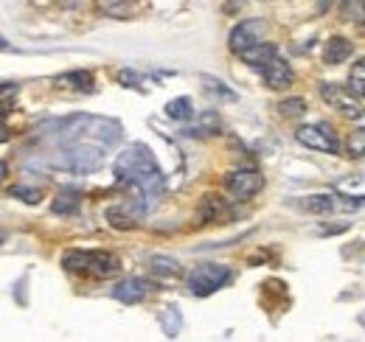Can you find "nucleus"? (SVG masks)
I'll list each match as a JSON object with an SVG mask.
<instances>
[{
  "label": "nucleus",
  "mask_w": 365,
  "mask_h": 342,
  "mask_svg": "<svg viewBox=\"0 0 365 342\" xmlns=\"http://www.w3.org/2000/svg\"><path fill=\"white\" fill-rule=\"evenodd\" d=\"M6 113H9V110H6V107H0V143H3V140H9V124H6V118H3Z\"/></svg>",
  "instance_id": "cd10ccee"
},
{
  "label": "nucleus",
  "mask_w": 365,
  "mask_h": 342,
  "mask_svg": "<svg viewBox=\"0 0 365 342\" xmlns=\"http://www.w3.org/2000/svg\"><path fill=\"white\" fill-rule=\"evenodd\" d=\"M104 152L101 146L96 143H68V146H59L53 152V166L65 171H73V174H91L104 163Z\"/></svg>",
  "instance_id": "20e7f679"
},
{
  "label": "nucleus",
  "mask_w": 365,
  "mask_h": 342,
  "mask_svg": "<svg viewBox=\"0 0 365 342\" xmlns=\"http://www.w3.org/2000/svg\"><path fill=\"white\" fill-rule=\"evenodd\" d=\"M264 71V82L270 90H284V87H289L295 82V73H292V68H289V62L287 59H281L278 53H275L273 59L262 68Z\"/></svg>",
  "instance_id": "1a4fd4ad"
},
{
  "label": "nucleus",
  "mask_w": 365,
  "mask_h": 342,
  "mask_svg": "<svg viewBox=\"0 0 365 342\" xmlns=\"http://www.w3.org/2000/svg\"><path fill=\"white\" fill-rule=\"evenodd\" d=\"M217 129H220V118H217L214 113H205V115H202V121H200L197 127L185 129V135H188V138H194V135H197V138H202V135H214Z\"/></svg>",
  "instance_id": "aec40b11"
},
{
  "label": "nucleus",
  "mask_w": 365,
  "mask_h": 342,
  "mask_svg": "<svg viewBox=\"0 0 365 342\" xmlns=\"http://www.w3.org/2000/svg\"><path fill=\"white\" fill-rule=\"evenodd\" d=\"M233 272L225 264H200L191 275H188V292L194 298H208L217 289H222L225 284H230Z\"/></svg>",
  "instance_id": "39448f33"
},
{
  "label": "nucleus",
  "mask_w": 365,
  "mask_h": 342,
  "mask_svg": "<svg viewBox=\"0 0 365 342\" xmlns=\"http://www.w3.org/2000/svg\"><path fill=\"white\" fill-rule=\"evenodd\" d=\"M225 185H228V191L236 200L245 202V200H253L264 188V177L253 169H239V171H230L228 177H225Z\"/></svg>",
  "instance_id": "0eeeda50"
},
{
  "label": "nucleus",
  "mask_w": 365,
  "mask_h": 342,
  "mask_svg": "<svg viewBox=\"0 0 365 342\" xmlns=\"http://www.w3.org/2000/svg\"><path fill=\"white\" fill-rule=\"evenodd\" d=\"M202 85H205V90H208L211 95H220V98H236V93L228 90L225 82H220V79H214V76H202Z\"/></svg>",
  "instance_id": "b1692460"
},
{
  "label": "nucleus",
  "mask_w": 365,
  "mask_h": 342,
  "mask_svg": "<svg viewBox=\"0 0 365 342\" xmlns=\"http://www.w3.org/2000/svg\"><path fill=\"white\" fill-rule=\"evenodd\" d=\"M349 85L354 90V95H365V62H357L354 68H351V79H349Z\"/></svg>",
  "instance_id": "393cba45"
},
{
  "label": "nucleus",
  "mask_w": 365,
  "mask_h": 342,
  "mask_svg": "<svg viewBox=\"0 0 365 342\" xmlns=\"http://www.w3.org/2000/svg\"><path fill=\"white\" fill-rule=\"evenodd\" d=\"M222 214H225V200H222V197H205V202H202V216H205V222H217Z\"/></svg>",
  "instance_id": "5701e85b"
},
{
  "label": "nucleus",
  "mask_w": 365,
  "mask_h": 342,
  "mask_svg": "<svg viewBox=\"0 0 365 342\" xmlns=\"http://www.w3.org/2000/svg\"><path fill=\"white\" fill-rule=\"evenodd\" d=\"M262 31H264L262 20H245V23H239L228 37L230 51L239 53V51H245V48H250V45L262 43Z\"/></svg>",
  "instance_id": "6e6552de"
},
{
  "label": "nucleus",
  "mask_w": 365,
  "mask_h": 342,
  "mask_svg": "<svg viewBox=\"0 0 365 342\" xmlns=\"http://www.w3.org/2000/svg\"><path fill=\"white\" fill-rule=\"evenodd\" d=\"M62 266L68 272H82L93 278H113L121 269V261L107 250H68L62 256Z\"/></svg>",
  "instance_id": "7ed1b4c3"
},
{
  "label": "nucleus",
  "mask_w": 365,
  "mask_h": 342,
  "mask_svg": "<svg viewBox=\"0 0 365 342\" xmlns=\"http://www.w3.org/2000/svg\"><path fill=\"white\" fill-rule=\"evenodd\" d=\"M351 51H354L351 40H346V37H331V40L326 43V51H323L326 65H340V62H346V59L351 56Z\"/></svg>",
  "instance_id": "4468645a"
},
{
  "label": "nucleus",
  "mask_w": 365,
  "mask_h": 342,
  "mask_svg": "<svg viewBox=\"0 0 365 342\" xmlns=\"http://www.w3.org/2000/svg\"><path fill=\"white\" fill-rule=\"evenodd\" d=\"M304 110H307V101H304L301 95H295V98H284V101L278 104V113H281L284 118H298V115H304Z\"/></svg>",
  "instance_id": "4be33fe9"
},
{
  "label": "nucleus",
  "mask_w": 365,
  "mask_h": 342,
  "mask_svg": "<svg viewBox=\"0 0 365 342\" xmlns=\"http://www.w3.org/2000/svg\"><path fill=\"white\" fill-rule=\"evenodd\" d=\"M53 82L62 90H76V93H93V87H96V79H93L91 71H68V73L56 76Z\"/></svg>",
  "instance_id": "f8f14e48"
},
{
  "label": "nucleus",
  "mask_w": 365,
  "mask_h": 342,
  "mask_svg": "<svg viewBox=\"0 0 365 342\" xmlns=\"http://www.w3.org/2000/svg\"><path fill=\"white\" fill-rule=\"evenodd\" d=\"M6 171H9V169H6V163H3V160H0V182H3V180H6Z\"/></svg>",
  "instance_id": "c756f323"
},
{
  "label": "nucleus",
  "mask_w": 365,
  "mask_h": 342,
  "mask_svg": "<svg viewBox=\"0 0 365 342\" xmlns=\"http://www.w3.org/2000/svg\"><path fill=\"white\" fill-rule=\"evenodd\" d=\"M149 269H152L155 275H163V278H178L182 272L180 264L169 256H152L149 258Z\"/></svg>",
  "instance_id": "dca6fc26"
},
{
  "label": "nucleus",
  "mask_w": 365,
  "mask_h": 342,
  "mask_svg": "<svg viewBox=\"0 0 365 342\" xmlns=\"http://www.w3.org/2000/svg\"><path fill=\"white\" fill-rule=\"evenodd\" d=\"M363 129H357V132H354V146H351V152H354V155H351V157H363Z\"/></svg>",
  "instance_id": "bb28decb"
},
{
  "label": "nucleus",
  "mask_w": 365,
  "mask_h": 342,
  "mask_svg": "<svg viewBox=\"0 0 365 342\" xmlns=\"http://www.w3.org/2000/svg\"><path fill=\"white\" fill-rule=\"evenodd\" d=\"M275 53H278V48L273 43H256L250 45V48H245V51H239V59L247 62V65H253V68H264Z\"/></svg>",
  "instance_id": "ddd939ff"
},
{
  "label": "nucleus",
  "mask_w": 365,
  "mask_h": 342,
  "mask_svg": "<svg viewBox=\"0 0 365 342\" xmlns=\"http://www.w3.org/2000/svg\"><path fill=\"white\" fill-rule=\"evenodd\" d=\"M115 180L118 185H130L138 191V200H140V208L149 211L155 205V200L163 194V171L158 166L155 155L149 146L143 143H130L118 157H115Z\"/></svg>",
  "instance_id": "f257e3e1"
},
{
  "label": "nucleus",
  "mask_w": 365,
  "mask_h": 342,
  "mask_svg": "<svg viewBox=\"0 0 365 342\" xmlns=\"http://www.w3.org/2000/svg\"><path fill=\"white\" fill-rule=\"evenodd\" d=\"M340 17L346 20V23H363L365 11H363V0H343L340 3Z\"/></svg>",
  "instance_id": "412c9836"
},
{
  "label": "nucleus",
  "mask_w": 365,
  "mask_h": 342,
  "mask_svg": "<svg viewBox=\"0 0 365 342\" xmlns=\"http://www.w3.org/2000/svg\"><path fill=\"white\" fill-rule=\"evenodd\" d=\"M107 219H110V224L115 227V230H133L138 227V214H127V208H110L107 211Z\"/></svg>",
  "instance_id": "a211bd4d"
},
{
  "label": "nucleus",
  "mask_w": 365,
  "mask_h": 342,
  "mask_svg": "<svg viewBox=\"0 0 365 342\" xmlns=\"http://www.w3.org/2000/svg\"><path fill=\"white\" fill-rule=\"evenodd\" d=\"M320 93L329 104H334L337 110H343L346 115H354V118H363V110L357 101H351V95H346V90L337 85H320Z\"/></svg>",
  "instance_id": "9b49d317"
},
{
  "label": "nucleus",
  "mask_w": 365,
  "mask_h": 342,
  "mask_svg": "<svg viewBox=\"0 0 365 342\" xmlns=\"http://www.w3.org/2000/svg\"><path fill=\"white\" fill-rule=\"evenodd\" d=\"M51 132V140L56 146H68V143H96L101 149H113L115 143H121L124 129L113 118H98V115H71L62 121H51L46 124Z\"/></svg>",
  "instance_id": "f03ea898"
},
{
  "label": "nucleus",
  "mask_w": 365,
  "mask_h": 342,
  "mask_svg": "<svg viewBox=\"0 0 365 342\" xmlns=\"http://www.w3.org/2000/svg\"><path fill=\"white\" fill-rule=\"evenodd\" d=\"M295 140L304 143L307 149H315V152H326V155H337L340 152V140L334 135V129L329 124H307L295 132Z\"/></svg>",
  "instance_id": "423d86ee"
},
{
  "label": "nucleus",
  "mask_w": 365,
  "mask_h": 342,
  "mask_svg": "<svg viewBox=\"0 0 365 342\" xmlns=\"http://www.w3.org/2000/svg\"><path fill=\"white\" fill-rule=\"evenodd\" d=\"M9 51H11V43H9V40L0 34V53H9Z\"/></svg>",
  "instance_id": "c85d7f7f"
},
{
  "label": "nucleus",
  "mask_w": 365,
  "mask_h": 342,
  "mask_svg": "<svg viewBox=\"0 0 365 342\" xmlns=\"http://www.w3.org/2000/svg\"><path fill=\"white\" fill-rule=\"evenodd\" d=\"M166 115H169V118H175V121H188V118L194 115L191 98H188V95H180V98L169 101V104H166Z\"/></svg>",
  "instance_id": "6ab92c4d"
},
{
  "label": "nucleus",
  "mask_w": 365,
  "mask_h": 342,
  "mask_svg": "<svg viewBox=\"0 0 365 342\" xmlns=\"http://www.w3.org/2000/svg\"><path fill=\"white\" fill-rule=\"evenodd\" d=\"M11 197H20L23 202H29V205H37L43 194H40L37 188H26V185H14V188H11Z\"/></svg>",
  "instance_id": "a878e982"
},
{
  "label": "nucleus",
  "mask_w": 365,
  "mask_h": 342,
  "mask_svg": "<svg viewBox=\"0 0 365 342\" xmlns=\"http://www.w3.org/2000/svg\"><path fill=\"white\" fill-rule=\"evenodd\" d=\"M79 205H82V194L76 188H62L56 194V200H53V214L68 216L73 214V211H79Z\"/></svg>",
  "instance_id": "2eb2a0df"
},
{
  "label": "nucleus",
  "mask_w": 365,
  "mask_h": 342,
  "mask_svg": "<svg viewBox=\"0 0 365 342\" xmlns=\"http://www.w3.org/2000/svg\"><path fill=\"white\" fill-rule=\"evenodd\" d=\"M149 289H152V284L146 278H127L113 289V298L124 306H135L149 295Z\"/></svg>",
  "instance_id": "9d476101"
},
{
  "label": "nucleus",
  "mask_w": 365,
  "mask_h": 342,
  "mask_svg": "<svg viewBox=\"0 0 365 342\" xmlns=\"http://www.w3.org/2000/svg\"><path fill=\"white\" fill-rule=\"evenodd\" d=\"M304 211L309 214H331L334 211V197L331 194H312L304 200Z\"/></svg>",
  "instance_id": "f3484780"
}]
</instances>
